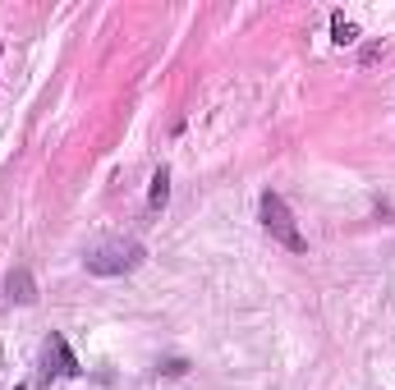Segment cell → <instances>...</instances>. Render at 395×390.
<instances>
[{"label":"cell","instance_id":"2","mask_svg":"<svg viewBox=\"0 0 395 390\" xmlns=\"http://www.w3.org/2000/svg\"><path fill=\"white\" fill-rule=\"evenodd\" d=\"M262 225H267V234H272L281 248L308 252V239H304V234H299V225H294V211L285 207V198H281V193H272V189L262 193Z\"/></svg>","mask_w":395,"mask_h":390},{"label":"cell","instance_id":"3","mask_svg":"<svg viewBox=\"0 0 395 390\" xmlns=\"http://www.w3.org/2000/svg\"><path fill=\"white\" fill-rule=\"evenodd\" d=\"M55 377H83V363L74 358V349H69L65 335H51L46 349H42V386H51Z\"/></svg>","mask_w":395,"mask_h":390},{"label":"cell","instance_id":"6","mask_svg":"<svg viewBox=\"0 0 395 390\" xmlns=\"http://www.w3.org/2000/svg\"><path fill=\"white\" fill-rule=\"evenodd\" d=\"M331 37H335L340 46H350V42H359V28H354L350 18L340 14V9H335V14H331Z\"/></svg>","mask_w":395,"mask_h":390},{"label":"cell","instance_id":"1","mask_svg":"<svg viewBox=\"0 0 395 390\" xmlns=\"http://www.w3.org/2000/svg\"><path fill=\"white\" fill-rule=\"evenodd\" d=\"M143 257H148V248H143L138 239H115V243H101L97 252H88V271L92 276H124V271L143 267Z\"/></svg>","mask_w":395,"mask_h":390},{"label":"cell","instance_id":"7","mask_svg":"<svg viewBox=\"0 0 395 390\" xmlns=\"http://www.w3.org/2000/svg\"><path fill=\"white\" fill-rule=\"evenodd\" d=\"M157 372H161V377H184V372H189V363H184V358H166V363H161Z\"/></svg>","mask_w":395,"mask_h":390},{"label":"cell","instance_id":"5","mask_svg":"<svg viewBox=\"0 0 395 390\" xmlns=\"http://www.w3.org/2000/svg\"><path fill=\"white\" fill-rule=\"evenodd\" d=\"M166 202H170V170H166V165H161V170L152 174V189H148V207H152V211H161V207H166Z\"/></svg>","mask_w":395,"mask_h":390},{"label":"cell","instance_id":"4","mask_svg":"<svg viewBox=\"0 0 395 390\" xmlns=\"http://www.w3.org/2000/svg\"><path fill=\"white\" fill-rule=\"evenodd\" d=\"M5 294H9V303L33 308V303H37V280H33V271H28V267H14V271L5 276Z\"/></svg>","mask_w":395,"mask_h":390}]
</instances>
